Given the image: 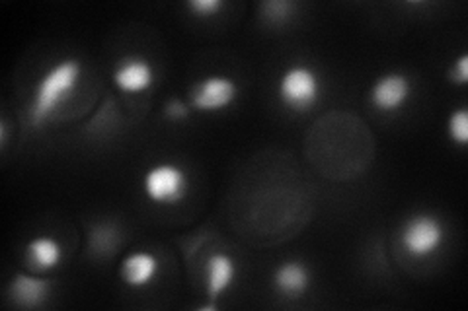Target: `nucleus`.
Returning <instances> with one entry per match:
<instances>
[{"instance_id": "nucleus-1", "label": "nucleus", "mask_w": 468, "mask_h": 311, "mask_svg": "<svg viewBox=\"0 0 468 311\" xmlns=\"http://www.w3.org/2000/svg\"><path fill=\"white\" fill-rule=\"evenodd\" d=\"M80 63L75 58H63L43 74L41 82L37 84L32 109H29V121L36 127L48 121L58 106L70 98L80 80Z\"/></svg>"}, {"instance_id": "nucleus-2", "label": "nucleus", "mask_w": 468, "mask_h": 311, "mask_svg": "<svg viewBox=\"0 0 468 311\" xmlns=\"http://www.w3.org/2000/svg\"><path fill=\"white\" fill-rule=\"evenodd\" d=\"M277 94L289 109L306 111L318 101L320 78L318 74L304 65H295L283 72L277 86Z\"/></svg>"}, {"instance_id": "nucleus-3", "label": "nucleus", "mask_w": 468, "mask_h": 311, "mask_svg": "<svg viewBox=\"0 0 468 311\" xmlns=\"http://www.w3.org/2000/svg\"><path fill=\"white\" fill-rule=\"evenodd\" d=\"M445 228L441 220L430 214L412 216L402 230V245L408 255L423 259L433 255L443 245Z\"/></svg>"}, {"instance_id": "nucleus-4", "label": "nucleus", "mask_w": 468, "mask_h": 311, "mask_svg": "<svg viewBox=\"0 0 468 311\" xmlns=\"http://www.w3.org/2000/svg\"><path fill=\"white\" fill-rule=\"evenodd\" d=\"M144 192L156 204H178L187 192V175L176 164H158L144 173Z\"/></svg>"}, {"instance_id": "nucleus-5", "label": "nucleus", "mask_w": 468, "mask_h": 311, "mask_svg": "<svg viewBox=\"0 0 468 311\" xmlns=\"http://www.w3.org/2000/svg\"><path fill=\"white\" fill-rule=\"evenodd\" d=\"M239 96V86L227 77L201 80L192 92V106L203 113H215L229 108Z\"/></svg>"}, {"instance_id": "nucleus-6", "label": "nucleus", "mask_w": 468, "mask_h": 311, "mask_svg": "<svg viewBox=\"0 0 468 311\" xmlns=\"http://www.w3.org/2000/svg\"><path fill=\"white\" fill-rule=\"evenodd\" d=\"M412 94V82L400 72H388L371 88V101L378 111H399Z\"/></svg>"}, {"instance_id": "nucleus-7", "label": "nucleus", "mask_w": 468, "mask_h": 311, "mask_svg": "<svg viewBox=\"0 0 468 311\" xmlns=\"http://www.w3.org/2000/svg\"><path fill=\"white\" fill-rule=\"evenodd\" d=\"M154 80V72L151 63L141 57H131L117 65L113 72V82L122 92L139 94L151 88Z\"/></svg>"}, {"instance_id": "nucleus-8", "label": "nucleus", "mask_w": 468, "mask_h": 311, "mask_svg": "<svg viewBox=\"0 0 468 311\" xmlns=\"http://www.w3.org/2000/svg\"><path fill=\"white\" fill-rule=\"evenodd\" d=\"M8 294H10V300L20 307H39L49 298L51 280L18 273L10 280Z\"/></svg>"}, {"instance_id": "nucleus-9", "label": "nucleus", "mask_w": 468, "mask_h": 311, "mask_svg": "<svg viewBox=\"0 0 468 311\" xmlns=\"http://www.w3.org/2000/svg\"><path fill=\"white\" fill-rule=\"evenodd\" d=\"M158 275V259L149 251H135L122 263V280L131 288L149 286Z\"/></svg>"}, {"instance_id": "nucleus-10", "label": "nucleus", "mask_w": 468, "mask_h": 311, "mask_svg": "<svg viewBox=\"0 0 468 311\" xmlns=\"http://www.w3.org/2000/svg\"><path fill=\"white\" fill-rule=\"evenodd\" d=\"M237 278V264L225 254H215L207 261V295L217 302Z\"/></svg>"}, {"instance_id": "nucleus-11", "label": "nucleus", "mask_w": 468, "mask_h": 311, "mask_svg": "<svg viewBox=\"0 0 468 311\" xmlns=\"http://www.w3.org/2000/svg\"><path fill=\"white\" fill-rule=\"evenodd\" d=\"M61 259L63 249L49 235H39L26 245V261L34 271H51Z\"/></svg>"}, {"instance_id": "nucleus-12", "label": "nucleus", "mask_w": 468, "mask_h": 311, "mask_svg": "<svg viewBox=\"0 0 468 311\" xmlns=\"http://www.w3.org/2000/svg\"><path fill=\"white\" fill-rule=\"evenodd\" d=\"M275 288L285 295H301L311 285V276L306 266L299 261H287L280 264L273 273Z\"/></svg>"}, {"instance_id": "nucleus-13", "label": "nucleus", "mask_w": 468, "mask_h": 311, "mask_svg": "<svg viewBox=\"0 0 468 311\" xmlns=\"http://www.w3.org/2000/svg\"><path fill=\"white\" fill-rule=\"evenodd\" d=\"M447 132L452 144L457 146H466L468 144V111L457 109L455 113H451L449 123H447Z\"/></svg>"}, {"instance_id": "nucleus-14", "label": "nucleus", "mask_w": 468, "mask_h": 311, "mask_svg": "<svg viewBox=\"0 0 468 311\" xmlns=\"http://www.w3.org/2000/svg\"><path fill=\"white\" fill-rule=\"evenodd\" d=\"M292 8L291 3H285V0H275V3H266L263 5V10H266V16L273 22H283L289 16V10Z\"/></svg>"}, {"instance_id": "nucleus-15", "label": "nucleus", "mask_w": 468, "mask_h": 311, "mask_svg": "<svg viewBox=\"0 0 468 311\" xmlns=\"http://www.w3.org/2000/svg\"><path fill=\"white\" fill-rule=\"evenodd\" d=\"M225 3L221 0H194V3H189V8H192L197 16H213L215 12L223 10Z\"/></svg>"}, {"instance_id": "nucleus-16", "label": "nucleus", "mask_w": 468, "mask_h": 311, "mask_svg": "<svg viewBox=\"0 0 468 311\" xmlns=\"http://www.w3.org/2000/svg\"><path fill=\"white\" fill-rule=\"evenodd\" d=\"M452 82L457 84H466L468 82V57L466 55H461L459 61L455 63V67H452Z\"/></svg>"}, {"instance_id": "nucleus-17", "label": "nucleus", "mask_w": 468, "mask_h": 311, "mask_svg": "<svg viewBox=\"0 0 468 311\" xmlns=\"http://www.w3.org/2000/svg\"><path fill=\"white\" fill-rule=\"evenodd\" d=\"M187 113H189L187 106H184V103H182V101H178V99L170 101L168 106H166V115H168V117H172V119H178V117H186Z\"/></svg>"}, {"instance_id": "nucleus-18", "label": "nucleus", "mask_w": 468, "mask_h": 311, "mask_svg": "<svg viewBox=\"0 0 468 311\" xmlns=\"http://www.w3.org/2000/svg\"><path fill=\"white\" fill-rule=\"evenodd\" d=\"M6 144V125H0V146Z\"/></svg>"}]
</instances>
